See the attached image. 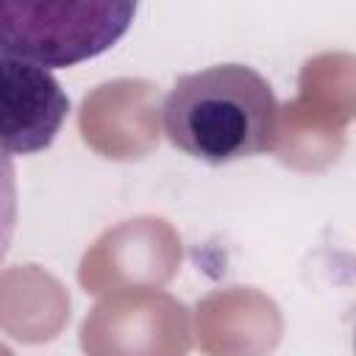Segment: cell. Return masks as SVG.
I'll return each instance as SVG.
<instances>
[{
	"mask_svg": "<svg viewBox=\"0 0 356 356\" xmlns=\"http://www.w3.org/2000/svg\"><path fill=\"white\" fill-rule=\"evenodd\" d=\"M278 122L281 106L267 78L236 61L178 75L161 103L170 145L211 167L273 150Z\"/></svg>",
	"mask_w": 356,
	"mask_h": 356,
	"instance_id": "1",
	"label": "cell"
},
{
	"mask_svg": "<svg viewBox=\"0 0 356 356\" xmlns=\"http://www.w3.org/2000/svg\"><path fill=\"white\" fill-rule=\"evenodd\" d=\"M136 3H8L0 0V50L44 70L72 67L111 50L131 28Z\"/></svg>",
	"mask_w": 356,
	"mask_h": 356,
	"instance_id": "2",
	"label": "cell"
},
{
	"mask_svg": "<svg viewBox=\"0 0 356 356\" xmlns=\"http://www.w3.org/2000/svg\"><path fill=\"white\" fill-rule=\"evenodd\" d=\"M70 97L56 75L28 58L0 50V150L8 156L42 153L58 136Z\"/></svg>",
	"mask_w": 356,
	"mask_h": 356,
	"instance_id": "3",
	"label": "cell"
},
{
	"mask_svg": "<svg viewBox=\"0 0 356 356\" xmlns=\"http://www.w3.org/2000/svg\"><path fill=\"white\" fill-rule=\"evenodd\" d=\"M17 209H19V192H17L14 159L0 150V261L6 259L17 231Z\"/></svg>",
	"mask_w": 356,
	"mask_h": 356,
	"instance_id": "4",
	"label": "cell"
}]
</instances>
